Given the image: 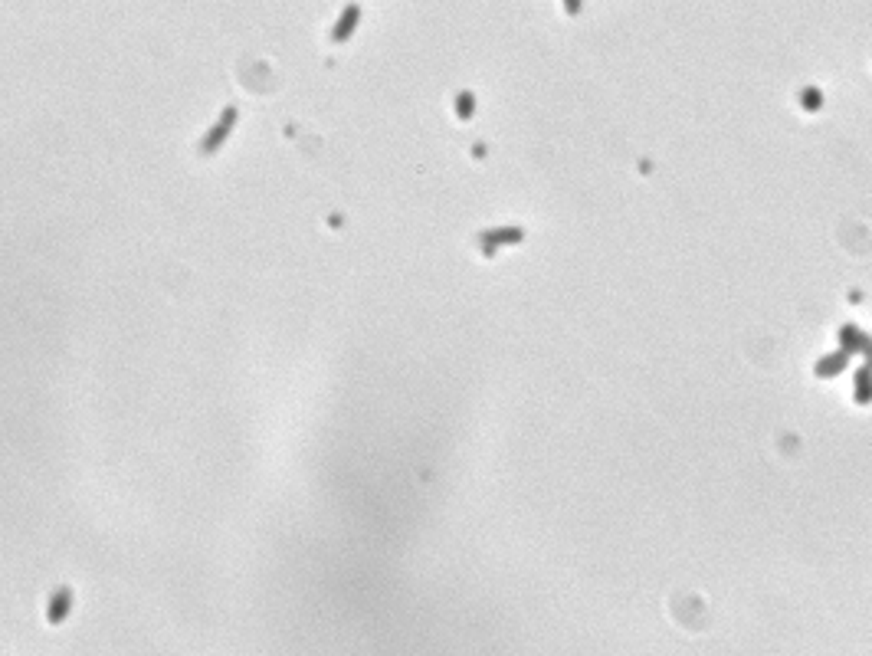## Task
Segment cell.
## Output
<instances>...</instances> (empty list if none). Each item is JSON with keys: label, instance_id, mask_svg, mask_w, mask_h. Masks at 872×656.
Wrapping results in <instances>:
<instances>
[{"label": "cell", "instance_id": "obj_1", "mask_svg": "<svg viewBox=\"0 0 872 656\" xmlns=\"http://www.w3.org/2000/svg\"><path fill=\"white\" fill-rule=\"evenodd\" d=\"M236 122H240V109H236V106H226L223 112L217 115V122H213L211 128H207V135L201 138V145H197V154H201V158H211V154H217L220 148L226 145V138L233 135Z\"/></svg>", "mask_w": 872, "mask_h": 656}, {"label": "cell", "instance_id": "obj_2", "mask_svg": "<svg viewBox=\"0 0 872 656\" xmlns=\"http://www.w3.org/2000/svg\"><path fill=\"white\" fill-rule=\"evenodd\" d=\"M525 240V230L515 227V223H505V227H489L479 233V246H482V256H492L495 250L502 246H515Z\"/></svg>", "mask_w": 872, "mask_h": 656}, {"label": "cell", "instance_id": "obj_3", "mask_svg": "<svg viewBox=\"0 0 872 656\" xmlns=\"http://www.w3.org/2000/svg\"><path fill=\"white\" fill-rule=\"evenodd\" d=\"M73 604H76V594H73V587H56V591L49 594V600H46V620L53 627H59V624H66V617L73 614Z\"/></svg>", "mask_w": 872, "mask_h": 656}, {"label": "cell", "instance_id": "obj_4", "mask_svg": "<svg viewBox=\"0 0 872 656\" xmlns=\"http://www.w3.org/2000/svg\"><path fill=\"white\" fill-rule=\"evenodd\" d=\"M358 24H361V7H358V4H348V7L338 14L335 26H331L328 40L338 43V46H341V43H348V40H351V33L358 30Z\"/></svg>", "mask_w": 872, "mask_h": 656}, {"label": "cell", "instance_id": "obj_5", "mask_svg": "<svg viewBox=\"0 0 872 656\" xmlns=\"http://www.w3.org/2000/svg\"><path fill=\"white\" fill-rule=\"evenodd\" d=\"M849 358L853 355H846V351H830V355H823L820 361H816V378H836L840 371H846V365H849Z\"/></svg>", "mask_w": 872, "mask_h": 656}, {"label": "cell", "instance_id": "obj_6", "mask_svg": "<svg viewBox=\"0 0 872 656\" xmlns=\"http://www.w3.org/2000/svg\"><path fill=\"white\" fill-rule=\"evenodd\" d=\"M853 381H856V390H853V397H856V404H869V400H872V365L856 368V374H853Z\"/></svg>", "mask_w": 872, "mask_h": 656}, {"label": "cell", "instance_id": "obj_7", "mask_svg": "<svg viewBox=\"0 0 872 656\" xmlns=\"http://www.w3.org/2000/svg\"><path fill=\"white\" fill-rule=\"evenodd\" d=\"M836 335H840V345H843V351H846V355H856V351H863L866 338H869V335L859 332L856 325H843V328H840Z\"/></svg>", "mask_w": 872, "mask_h": 656}, {"label": "cell", "instance_id": "obj_8", "mask_svg": "<svg viewBox=\"0 0 872 656\" xmlns=\"http://www.w3.org/2000/svg\"><path fill=\"white\" fill-rule=\"evenodd\" d=\"M452 109H456V118H460V122H469V118L476 115V96H472V92H460L456 102H452Z\"/></svg>", "mask_w": 872, "mask_h": 656}, {"label": "cell", "instance_id": "obj_9", "mask_svg": "<svg viewBox=\"0 0 872 656\" xmlns=\"http://www.w3.org/2000/svg\"><path fill=\"white\" fill-rule=\"evenodd\" d=\"M800 106H803V112H820V106H823V92L816 89V86H807V89L800 92Z\"/></svg>", "mask_w": 872, "mask_h": 656}]
</instances>
